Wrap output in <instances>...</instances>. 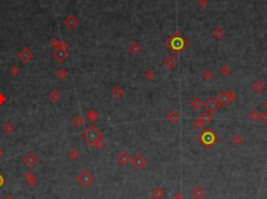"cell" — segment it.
Returning <instances> with one entry per match:
<instances>
[{"instance_id":"6da1fadb","label":"cell","mask_w":267,"mask_h":199,"mask_svg":"<svg viewBox=\"0 0 267 199\" xmlns=\"http://www.w3.org/2000/svg\"><path fill=\"white\" fill-rule=\"evenodd\" d=\"M82 138H84L89 144L94 145L96 142L102 139V133L95 125H91V126H89L88 128H86V131H84Z\"/></svg>"},{"instance_id":"7a4b0ae2","label":"cell","mask_w":267,"mask_h":199,"mask_svg":"<svg viewBox=\"0 0 267 199\" xmlns=\"http://www.w3.org/2000/svg\"><path fill=\"white\" fill-rule=\"evenodd\" d=\"M197 139H198V141L200 142L203 145H205V146H207V147L213 146V145L218 141L217 135L212 131V129H210V128L205 129V131L197 137Z\"/></svg>"},{"instance_id":"3957f363","label":"cell","mask_w":267,"mask_h":199,"mask_svg":"<svg viewBox=\"0 0 267 199\" xmlns=\"http://www.w3.org/2000/svg\"><path fill=\"white\" fill-rule=\"evenodd\" d=\"M235 98H236V93L233 90H225V91H221L217 95L216 100L220 106H226L231 102H233Z\"/></svg>"},{"instance_id":"277c9868","label":"cell","mask_w":267,"mask_h":199,"mask_svg":"<svg viewBox=\"0 0 267 199\" xmlns=\"http://www.w3.org/2000/svg\"><path fill=\"white\" fill-rule=\"evenodd\" d=\"M76 180H77V182L82 187L88 188V187L92 186V184L94 182V176H93V174L90 172V171L85 169V170H82V172L77 175Z\"/></svg>"},{"instance_id":"5b68a950","label":"cell","mask_w":267,"mask_h":199,"mask_svg":"<svg viewBox=\"0 0 267 199\" xmlns=\"http://www.w3.org/2000/svg\"><path fill=\"white\" fill-rule=\"evenodd\" d=\"M212 121V114L208 113V112H203L200 115L197 117V119L195 121H193V126H194L196 129L201 128L203 126L208 125L210 122Z\"/></svg>"},{"instance_id":"8992f818","label":"cell","mask_w":267,"mask_h":199,"mask_svg":"<svg viewBox=\"0 0 267 199\" xmlns=\"http://www.w3.org/2000/svg\"><path fill=\"white\" fill-rule=\"evenodd\" d=\"M130 162H132L134 168L137 169V170H140V169L144 168L147 164V161H146L145 156L141 154V153H136L134 156L130 159Z\"/></svg>"},{"instance_id":"52a82bcc","label":"cell","mask_w":267,"mask_h":199,"mask_svg":"<svg viewBox=\"0 0 267 199\" xmlns=\"http://www.w3.org/2000/svg\"><path fill=\"white\" fill-rule=\"evenodd\" d=\"M205 112H208V113L215 114V113L218 112V110L220 108V105H219V103L217 102L216 98L210 97L209 99L205 101Z\"/></svg>"},{"instance_id":"ba28073f","label":"cell","mask_w":267,"mask_h":199,"mask_svg":"<svg viewBox=\"0 0 267 199\" xmlns=\"http://www.w3.org/2000/svg\"><path fill=\"white\" fill-rule=\"evenodd\" d=\"M170 47L174 51L182 50L185 47V40L182 37H173L170 42Z\"/></svg>"},{"instance_id":"9c48e42d","label":"cell","mask_w":267,"mask_h":199,"mask_svg":"<svg viewBox=\"0 0 267 199\" xmlns=\"http://www.w3.org/2000/svg\"><path fill=\"white\" fill-rule=\"evenodd\" d=\"M38 161H39L38 156L33 152H28L26 155H24V157H23V163H24L27 167H29V168L35 167V165H37Z\"/></svg>"},{"instance_id":"30bf717a","label":"cell","mask_w":267,"mask_h":199,"mask_svg":"<svg viewBox=\"0 0 267 199\" xmlns=\"http://www.w3.org/2000/svg\"><path fill=\"white\" fill-rule=\"evenodd\" d=\"M130 155L128 154L126 151L122 150L119 152V154L117 155V157H116V162L118 163V165H120V166H126V165L128 164L130 162Z\"/></svg>"},{"instance_id":"8fae6325","label":"cell","mask_w":267,"mask_h":199,"mask_svg":"<svg viewBox=\"0 0 267 199\" xmlns=\"http://www.w3.org/2000/svg\"><path fill=\"white\" fill-rule=\"evenodd\" d=\"M53 56H54V58L58 62H64L67 58V56H68V52L66 51V49L59 48L58 47V48L53 51Z\"/></svg>"},{"instance_id":"7c38bea8","label":"cell","mask_w":267,"mask_h":199,"mask_svg":"<svg viewBox=\"0 0 267 199\" xmlns=\"http://www.w3.org/2000/svg\"><path fill=\"white\" fill-rule=\"evenodd\" d=\"M19 58H21L23 63H28L33 58V53L28 48H24L19 52Z\"/></svg>"},{"instance_id":"4fadbf2b","label":"cell","mask_w":267,"mask_h":199,"mask_svg":"<svg viewBox=\"0 0 267 199\" xmlns=\"http://www.w3.org/2000/svg\"><path fill=\"white\" fill-rule=\"evenodd\" d=\"M163 65L168 69V70H171V69H173L175 66H177V60L174 58V56H167L166 58L163 60Z\"/></svg>"},{"instance_id":"5bb4252c","label":"cell","mask_w":267,"mask_h":199,"mask_svg":"<svg viewBox=\"0 0 267 199\" xmlns=\"http://www.w3.org/2000/svg\"><path fill=\"white\" fill-rule=\"evenodd\" d=\"M64 23H65V25L68 27V28L74 29L75 27L77 26L78 21H77V19H76V18H74L73 16H69V17H67L66 19H65Z\"/></svg>"},{"instance_id":"9a60e30c","label":"cell","mask_w":267,"mask_h":199,"mask_svg":"<svg viewBox=\"0 0 267 199\" xmlns=\"http://www.w3.org/2000/svg\"><path fill=\"white\" fill-rule=\"evenodd\" d=\"M191 195L195 199H201L205 195V192L201 187H195L191 190Z\"/></svg>"},{"instance_id":"2e32d148","label":"cell","mask_w":267,"mask_h":199,"mask_svg":"<svg viewBox=\"0 0 267 199\" xmlns=\"http://www.w3.org/2000/svg\"><path fill=\"white\" fill-rule=\"evenodd\" d=\"M203 101H201V99L199 97H194L193 98V100H191V102H190V107L192 108L193 111H199V110H201V107H203Z\"/></svg>"},{"instance_id":"e0dca14e","label":"cell","mask_w":267,"mask_h":199,"mask_svg":"<svg viewBox=\"0 0 267 199\" xmlns=\"http://www.w3.org/2000/svg\"><path fill=\"white\" fill-rule=\"evenodd\" d=\"M265 89H266V84H265V82L261 79H257L256 81L253 84V90H254L255 92H257V93H261V92L264 91Z\"/></svg>"},{"instance_id":"ac0fdd59","label":"cell","mask_w":267,"mask_h":199,"mask_svg":"<svg viewBox=\"0 0 267 199\" xmlns=\"http://www.w3.org/2000/svg\"><path fill=\"white\" fill-rule=\"evenodd\" d=\"M165 117H166V119H167V121L169 122V123L174 124V123H177V120H179V115L177 113V112L173 111V110H172V111H169V112H168V113L166 114Z\"/></svg>"},{"instance_id":"d6986e66","label":"cell","mask_w":267,"mask_h":199,"mask_svg":"<svg viewBox=\"0 0 267 199\" xmlns=\"http://www.w3.org/2000/svg\"><path fill=\"white\" fill-rule=\"evenodd\" d=\"M24 178L27 180V182H28L29 186H31V187L37 186L38 180H37V178L35 177V175H33L30 171H27V172L24 173Z\"/></svg>"},{"instance_id":"ffe728a7","label":"cell","mask_w":267,"mask_h":199,"mask_svg":"<svg viewBox=\"0 0 267 199\" xmlns=\"http://www.w3.org/2000/svg\"><path fill=\"white\" fill-rule=\"evenodd\" d=\"M128 51L132 54H139L142 52V47L138 42H132V44L128 46Z\"/></svg>"},{"instance_id":"44dd1931","label":"cell","mask_w":267,"mask_h":199,"mask_svg":"<svg viewBox=\"0 0 267 199\" xmlns=\"http://www.w3.org/2000/svg\"><path fill=\"white\" fill-rule=\"evenodd\" d=\"M112 95L115 98H121L124 95V90L121 86L117 84L112 89Z\"/></svg>"},{"instance_id":"7402d4cb","label":"cell","mask_w":267,"mask_h":199,"mask_svg":"<svg viewBox=\"0 0 267 199\" xmlns=\"http://www.w3.org/2000/svg\"><path fill=\"white\" fill-rule=\"evenodd\" d=\"M72 123H73V125H74L75 127H77V128H80V126H82V125H84L85 121H84V119H82V116L77 115V116H75V117L73 118V120H72Z\"/></svg>"},{"instance_id":"603a6c76","label":"cell","mask_w":267,"mask_h":199,"mask_svg":"<svg viewBox=\"0 0 267 199\" xmlns=\"http://www.w3.org/2000/svg\"><path fill=\"white\" fill-rule=\"evenodd\" d=\"M152 195H153L157 199H161L165 196V191H164L162 188H159V187H158V188H156L155 190L152 191Z\"/></svg>"},{"instance_id":"cb8c5ba5","label":"cell","mask_w":267,"mask_h":199,"mask_svg":"<svg viewBox=\"0 0 267 199\" xmlns=\"http://www.w3.org/2000/svg\"><path fill=\"white\" fill-rule=\"evenodd\" d=\"M61 98H62V95H61L60 92L56 91V90H54V91H52L50 94H49V99H50L51 101H53V102L59 101Z\"/></svg>"},{"instance_id":"d4e9b609","label":"cell","mask_w":267,"mask_h":199,"mask_svg":"<svg viewBox=\"0 0 267 199\" xmlns=\"http://www.w3.org/2000/svg\"><path fill=\"white\" fill-rule=\"evenodd\" d=\"M219 72L222 74L223 76H229L232 72V69H231L230 66H227V65H223L221 66V68L219 69Z\"/></svg>"},{"instance_id":"484cf974","label":"cell","mask_w":267,"mask_h":199,"mask_svg":"<svg viewBox=\"0 0 267 199\" xmlns=\"http://www.w3.org/2000/svg\"><path fill=\"white\" fill-rule=\"evenodd\" d=\"M213 77H214V73L211 70H205L203 72V78L205 81H210Z\"/></svg>"},{"instance_id":"4316f807","label":"cell","mask_w":267,"mask_h":199,"mask_svg":"<svg viewBox=\"0 0 267 199\" xmlns=\"http://www.w3.org/2000/svg\"><path fill=\"white\" fill-rule=\"evenodd\" d=\"M213 35H214L216 39H218L219 40V39L223 38V35H224V31H223L220 27H217V28H215L214 31H213Z\"/></svg>"},{"instance_id":"83f0119b","label":"cell","mask_w":267,"mask_h":199,"mask_svg":"<svg viewBox=\"0 0 267 199\" xmlns=\"http://www.w3.org/2000/svg\"><path fill=\"white\" fill-rule=\"evenodd\" d=\"M156 77V72L153 70H147L144 73V78H146L147 80H152Z\"/></svg>"},{"instance_id":"f1b7e54d","label":"cell","mask_w":267,"mask_h":199,"mask_svg":"<svg viewBox=\"0 0 267 199\" xmlns=\"http://www.w3.org/2000/svg\"><path fill=\"white\" fill-rule=\"evenodd\" d=\"M87 118H88L90 121H96L98 119V114L94 111H90L88 114H87Z\"/></svg>"},{"instance_id":"f546056e","label":"cell","mask_w":267,"mask_h":199,"mask_svg":"<svg viewBox=\"0 0 267 199\" xmlns=\"http://www.w3.org/2000/svg\"><path fill=\"white\" fill-rule=\"evenodd\" d=\"M258 120L261 122L262 124H266L267 123V112H263V113L259 114V118Z\"/></svg>"},{"instance_id":"4dcf8cb0","label":"cell","mask_w":267,"mask_h":199,"mask_svg":"<svg viewBox=\"0 0 267 199\" xmlns=\"http://www.w3.org/2000/svg\"><path fill=\"white\" fill-rule=\"evenodd\" d=\"M232 142L235 144V145H240V144L243 142L242 137H241L240 135H235L234 137H233V139H232Z\"/></svg>"},{"instance_id":"1f68e13d","label":"cell","mask_w":267,"mask_h":199,"mask_svg":"<svg viewBox=\"0 0 267 199\" xmlns=\"http://www.w3.org/2000/svg\"><path fill=\"white\" fill-rule=\"evenodd\" d=\"M248 117H250V119L253 120V121H256V120H258V118H259V113L257 111H252L250 114H248Z\"/></svg>"},{"instance_id":"d6a6232c","label":"cell","mask_w":267,"mask_h":199,"mask_svg":"<svg viewBox=\"0 0 267 199\" xmlns=\"http://www.w3.org/2000/svg\"><path fill=\"white\" fill-rule=\"evenodd\" d=\"M56 74H58V77H59V78H61V79H63V78H65V77H66V75H67V72L64 70V69H60V70H59L58 72H56Z\"/></svg>"},{"instance_id":"836d02e7","label":"cell","mask_w":267,"mask_h":199,"mask_svg":"<svg viewBox=\"0 0 267 199\" xmlns=\"http://www.w3.org/2000/svg\"><path fill=\"white\" fill-rule=\"evenodd\" d=\"M69 156H70V159H76L78 156H80V153H78L77 151L72 150L70 153H69Z\"/></svg>"},{"instance_id":"e575fe53","label":"cell","mask_w":267,"mask_h":199,"mask_svg":"<svg viewBox=\"0 0 267 199\" xmlns=\"http://www.w3.org/2000/svg\"><path fill=\"white\" fill-rule=\"evenodd\" d=\"M4 131H7V133H11L12 131H14V127H13V125H12V124H9V123L5 124V126H4Z\"/></svg>"},{"instance_id":"d590c367","label":"cell","mask_w":267,"mask_h":199,"mask_svg":"<svg viewBox=\"0 0 267 199\" xmlns=\"http://www.w3.org/2000/svg\"><path fill=\"white\" fill-rule=\"evenodd\" d=\"M18 72H19V69H18L17 67L14 66V67H13V69H12V73H13L14 75H17Z\"/></svg>"},{"instance_id":"8d00e7d4","label":"cell","mask_w":267,"mask_h":199,"mask_svg":"<svg viewBox=\"0 0 267 199\" xmlns=\"http://www.w3.org/2000/svg\"><path fill=\"white\" fill-rule=\"evenodd\" d=\"M200 5H201V7L205 6V5H207V0H200Z\"/></svg>"},{"instance_id":"74e56055","label":"cell","mask_w":267,"mask_h":199,"mask_svg":"<svg viewBox=\"0 0 267 199\" xmlns=\"http://www.w3.org/2000/svg\"><path fill=\"white\" fill-rule=\"evenodd\" d=\"M3 182H4V179H3V177L1 176V175H0V187L2 186V185H3Z\"/></svg>"},{"instance_id":"f35d334b","label":"cell","mask_w":267,"mask_h":199,"mask_svg":"<svg viewBox=\"0 0 267 199\" xmlns=\"http://www.w3.org/2000/svg\"><path fill=\"white\" fill-rule=\"evenodd\" d=\"M175 199H182V195L179 194V193H177V194L175 195Z\"/></svg>"},{"instance_id":"ab89813d","label":"cell","mask_w":267,"mask_h":199,"mask_svg":"<svg viewBox=\"0 0 267 199\" xmlns=\"http://www.w3.org/2000/svg\"><path fill=\"white\" fill-rule=\"evenodd\" d=\"M2 155H3V150L0 148V157H2Z\"/></svg>"},{"instance_id":"60d3db41","label":"cell","mask_w":267,"mask_h":199,"mask_svg":"<svg viewBox=\"0 0 267 199\" xmlns=\"http://www.w3.org/2000/svg\"><path fill=\"white\" fill-rule=\"evenodd\" d=\"M4 199H14V198H13V197H12V196H9H9H7Z\"/></svg>"},{"instance_id":"b9f144b4","label":"cell","mask_w":267,"mask_h":199,"mask_svg":"<svg viewBox=\"0 0 267 199\" xmlns=\"http://www.w3.org/2000/svg\"><path fill=\"white\" fill-rule=\"evenodd\" d=\"M265 107H266V110H267V101L265 102Z\"/></svg>"}]
</instances>
